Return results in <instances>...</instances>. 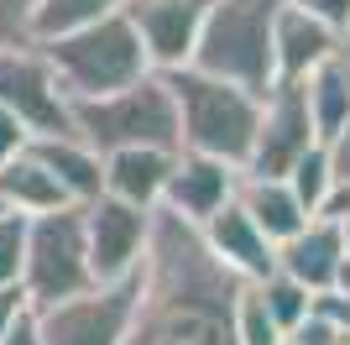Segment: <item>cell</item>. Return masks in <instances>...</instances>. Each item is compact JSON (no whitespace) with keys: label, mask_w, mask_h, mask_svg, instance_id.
<instances>
[{"label":"cell","mask_w":350,"mask_h":345,"mask_svg":"<svg viewBox=\"0 0 350 345\" xmlns=\"http://www.w3.org/2000/svg\"><path fill=\"white\" fill-rule=\"evenodd\" d=\"M241 288L246 277H235L209 251L204 230L157 204L142 261V293L120 345H241L235 340Z\"/></svg>","instance_id":"1"},{"label":"cell","mask_w":350,"mask_h":345,"mask_svg":"<svg viewBox=\"0 0 350 345\" xmlns=\"http://www.w3.org/2000/svg\"><path fill=\"white\" fill-rule=\"evenodd\" d=\"M73 131L94 142L100 152L116 146H183V120H178V94L162 68L142 73L110 94L73 100Z\"/></svg>","instance_id":"2"},{"label":"cell","mask_w":350,"mask_h":345,"mask_svg":"<svg viewBox=\"0 0 350 345\" xmlns=\"http://www.w3.org/2000/svg\"><path fill=\"white\" fill-rule=\"evenodd\" d=\"M167 79H173V94H178L183 146L246 168L251 142H256V120H262V94L246 84H230L219 73L193 68V63L167 68Z\"/></svg>","instance_id":"3"},{"label":"cell","mask_w":350,"mask_h":345,"mask_svg":"<svg viewBox=\"0 0 350 345\" xmlns=\"http://www.w3.org/2000/svg\"><path fill=\"white\" fill-rule=\"evenodd\" d=\"M47 53V63L58 68L68 100H89V94H110V89L131 84L142 73H152V58L142 47V31L131 27L126 5L100 21H84L58 37H37Z\"/></svg>","instance_id":"4"},{"label":"cell","mask_w":350,"mask_h":345,"mask_svg":"<svg viewBox=\"0 0 350 345\" xmlns=\"http://www.w3.org/2000/svg\"><path fill=\"white\" fill-rule=\"evenodd\" d=\"M282 0H209L199 42H193V68L219 73L230 84H246L256 94L278 84V53H272V21Z\"/></svg>","instance_id":"5"},{"label":"cell","mask_w":350,"mask_h":345,"mask_svg":"<svg viewBox=\"0 0 350 345\" xmlns=\"http://www.w3.org/2000/svg\"><path fill=\"white\" fill-rule=\"evenodd\" d=\"M94 288V261H89L84 235V204H63L47 215L27 220V261H21V293L27 303L47 309L73 293Z\"/></svg>","instance_id":"6"},{"label":"cell","mask_w":350,"mask_h":345,"mask_svg":"<svg viewBox=\"0 0 350 345\" xmlns=\"http://www.w3.org/2000/svg\"><path fill=\"white\" fill-rule=\"evenodd\" d=\"M0 105L21 115L31 136L73 131V100L37 37L31 42H0Z\"/></svg>","instance_id":"7"},{"label":"cell","mask_w":350,"mask_h":345,"mask_svg":"<svg viewBox=\"0 0 350 345\" xmlns=\"http://www.w3.org/2000/svg\"><path fill=\"white\" fill-rule=\"evenodd\" d=\"M136 293H142V272L120 277V283H94L63 303L37 309L42 314V345H120L136 309Z\"/></svg>","instance_id":"8"},{"label":"cell","mask_w":350,"mask_h":345,"mask_svg":"<svg viewBox=\"0 0 350 345\" xmlns=\"http://www.w3.org/2000/svg\"><path fill=\"white\" fill-rule=\"evenodd\" d=\"M152 215L142 204H126L116 194L84 204V235H89V261H94V283H120L136 277L146 261V241H152Z\"/></svg>","instance_id":"9"},{"label":"cell","mask_w":350,"mask_h":345,"mask_svg":"<svg viewBox=\"0 0 350 345\" xmlns=\"http://www.w3.org/2000/svg\"><path fill=\"white\" fill-rule=\"evenodd\" d=\"M314 142H319V131H314V115H308L304 79H278L262 94V120H256V142H251L246 168L251 172H288Z\"/></svg>","instance_id":"10"},{"label":"cell","mask_w":350,"mask_h":345,"mask_svg":"<svg viewBox=\"0 0 350 345\" xmlns=\"http://www.w3.org/2000/svg\"><path fill=\"white\" fill-rule=\"evenodd\" d=\"M209 0H126L131 27L142 31V47L152 58V68H183L193 58L199 27H204Z\"/></svg>","instance_id":"11"},{"label":"cell","mask_w":350,"mask_h":345,"mask_svg":"<svg viewBox=\"0 0 350 345\" xmlns=\"http://www.w3.org/2000/svg\"><path fill=\"white\" fill-rule=\"evenodd\" d=\"M350 47V37L324 21L319 11H308L298 0H282L278 5V21H272V53H278V79H308V73L340 58Z\"/></svg>","instance_id":"12"},{"label":"cell","mask_w":350,"mask_h":345,"mask_svg":"<svg viewBox=\"0 0 350 345\" xmlns=\"http://www.w3.org/2000/svg\"><path fill=\"white\" fill-rule=\"evenodd\" d=\"M235 183H241V168H235V162L178 146V162H173V172H167V188H162V209L204 225L219 204L235 199Z\"/></svg>","instance_id":"13"},{"label":"cell","mask_w":350,"mask_h":345,"mask_svg":"<svg viewBox=\"0 0 350 345\" xmlns=\"http://www.w3.org/2000/svg\"><path fill=\"white\" fill-rule=\"evenodd\" d=\"M199 230H204L209 251H215L235 277H246V283H256V277H267L272 267H278V241L246 215V204H241V199L219 204Z\"/></svg>","instance_id":"14"},{"label":"cell","mask_w":350,"mask_h":345,"mask_svg":"<svg viewBox=\"0 0 350 345\" xmlns=\"http://www.w3.org/2000/svg\"><path fill=\"white\" fill-rule=\"evenodd\" d=\"M340 257H345V235H340V220L329 215H308L288 241H278V267L293 272L298 283H308L314 293L335 283Z\"/></svg>","instance_id":"15"},{"label":"cell","mask_w":350,"mask_h":345,"mask_svg":"<svg viewBox=\"0 0 350 345\" xmlns=\"http://www.w3.org/2000/svg\"><path fill=\"white\" fill-rule=\"evenodd\" d=\"M173 162H178L173 146H116V152H105V194L157 209Z\"/></svg>","instance_id":"16"},{"label":"cell","mask_w":350,"mask_h":345,"mask_svg":"<svg viewBox=\"0 0 350 345\" xmlns=\"http://www.w3.org/2000/svg\"><path fill=\"white\" fill-rule=\"evenodd\" d=\"M31 152L58 172V183L68 188L73 204H89L105 194V152L84 142L79 131H58V136H31Z\"/></svg>","instance_id":"17"},{"label":"cell","mask_w":350,"mask_h":345,"mask_svg":"<svg viewBox=\"0 0 350 345\" xmlns=\"http://www.w3.org/2000/svg\"><path fill=\"white\" fill-rule=\"evenodd\" d=\"M0 204L31 220V215H47V209H63V204H73V199H68V188L58 183V172L47 168L27 142L16 157L0 162Z\"/></svg>","instance_id":"18"},{"label":"cell","mask_w":350,"mask_h":345,"mask_svg":"<svg viewBox=\"0 0 350 345\" xmlns=\"http://www.w3.org/2000/svg\"><path fill=\"white\" fill-rule=\"evenodd\" d=\"M235 199L246 204V215L256 220L272 241H288L293 230L308 220V209L298 204V194H293V183L282 178V172H251V168H241Z\"/></svg>","instance_id":"19"},{"label":"cell","mask_w":350,"mask_h":345,"mask_svg":"<svg viewBox=\"0 0 350 345\" xmlns=\"http://www.w3.org/2000/svg\"><path fill=\"white\" fill-rule=\"evenodd\" d=\"M304 94H308V115H314L319 142H329V136L350 120V53L319 63V68L304 79Z\"/></svg>","instance_id":"20"},{"label":"cell","mask_w":350,"mask_h":345,"mask_svg":"<svg viewBox=\"0 0 350 345\" xmlns=\"http://www.w3.org/2000/svg\"><path fill=\"white\" fill-rule=\"evenodd\" d=\"M256 293H262V303H267V314L282 324V335H293L298 324H304L308 314H314V288L308 283H298L293 272H282V267H272L267 277H256Z\"/></svg>","instance_id":"21"},{"label":"cell","mask_w":350,"mask_h":345,"mask_svg":"<svg viewBox=\"0 0 350 345\" xmlns=\"http://www.w3.org/2000/svg\"><path fill=\"white\" fill-rule=\"evenodd\" d=\"M282 178L293 183V194H298V204H304L308 215H319L324 199H329V188H335V162H329V146L314 142L304 157H298L288 172H282Z\"/></svg>","instance_id":"22"},{"label":"cell","mask_w":350,"mask_h":345,"mask_svg":"<svg viewBox=\"0 0 350 345\" xmlns=\"http://www.w3.org/2000/svg\"><path fill=\"white\" fill-rule=\"evenodd\" d=\"M126 0H37V16H31V37H58L73 31L84 21H100V16L120 11Z\"/></svg>","instance_id":"23"},{"label":"cell","mask_w":350,"mask_h":345,"mask_svg":"<svg viewBox=\"0 0 350 345\" xmlns=\"http://www.w3.org/2000/svg\"><path fill=\"white\" fill-rule=\"evenodd\" d=\"M235 340H241V345H288L282 324L267 314L256 283H246V288H241V298H235Z\"/></svg>","instance_id":"24"},{"label":"cell","mask_w":350,"mask_h":345,"mask_svg":"<svg viewBox=\"0 0 350 345\" xmlns=\"http://www.w3.org/2000/svg\"><path fill=\"white\" fill-rule=\"evenodd\" d=\"M21 261H27V215L5 209L0 215V288L21 283Z\"/></svg>","instance_id":"25"},{"label":"cell","mask_w":350,"mask_h":345,"mask_svg":"<svg viewBox=\"0 0 350 345\" xmlns=\"http://www.w3.org/2000/svg\"><path fill=\"white\" fill-rule=\"evenodd\" d=\"M37 0H0V42H31Z\"/></svg>","instance_id":"26"},{"label":"cell","mask_w":350,"mask_h":345,"mask_svg":"<svg viewBox=\"0 0 350 345\" xmlns=\"http://www.w3.org/2000/svg\"><path fill=\"white\" fill-rule=\"evenodd\" d=\"M0 345H42V314H37V303H21L16 319L5 324Z\"/></svg>","instance_id":"27"},{"label":"cell","mask_w":350,"mask_h":345,"mask_svg":"<svg viewBox=\"0 0 350 345\" xmlns=\"http://www.w3.org/2000/svg\"><path fill=\"white\" fill-rule=\"evenodd\" d=\"M27 142H31L27 120H21L16 110H5V105H0V162H5V157H16V152H21Z\"/></svg>","instance_id":"28"},{"label":"cell","mask_w":350,"mask_h":345,"mask_svg":"<svg viewBox=\"0 0 350 345\" xmlns=\"http://www.w3.org/2000/svg\"><path fill=\"white\" fill-rule=\"evenodd\" d=\"M314 309H319V314H329L340 330H350V293H335V288H324L319 298H314Z\"/></svg>","instance_id":"29"},{"label":"cell","mask_w":350,"mask_h":345,"mask_svg":"<svg viewBox=\"0 0 350 345\" xmlns=\"http://www.w3.org/2000/svg\"><path fill=\"white\" fill-rule=\"evenodd\" d=\"M298 5H308V11H319L324 21H335L340 31L350 37V0H298Z\"/></svg>","instance_id":"30"},{"label":"cell","mask_w":350,"mask_h":345,"mask_svg":"<svg viewBox=\"0 0 350 345\" xmlns=\"http://www.w3.org/2000/svg\"><path fill=\"white\" fill-rule=\"evenodd\" d=\"M324 146H329V162H335V178H350V120H345V126H340V131H335V136H329Z\"/></svg>","instance_id":"31"},{"label":"cell","mask_w":350,"mask_h":345,"mask_svg":"<svg viewBox=\"0 0 350 345\" xmlns=\"http://www.w3.org/2000/svg\"><path fill=\"white\" fill-rule=\"evenodd\" d=\"M319 215H329V220H350V178H335V188H329V199H324Z\"/></svg>","instance_id":"32"},{"label":"cell","mask_w":350,"mask_h":345,"mask_svg":"<svg viewBox=\"0 0 350 345\" xmlns=\"http://www.w3.org/2000/svg\"><path fill=\"white\" fill-rule=\"evenodd\" d=\"M21 303H27L21 283H16V288H0V335H5V324L16 319V309H21Z\"/></svg>","instance_id":"33"},{"label":"cell","mask_w":350,"mask_h":345,"mask_svg":"<svg viewBox=\"0 0 350 345\" xmlns=\"http://www.w3.org/2000/svg\"><path fill=\"white\" fill-rule=\"evenodd\" d=\"M329 288H335V293H350V251L340 257V272H335V283H329Z\"/></svg>","instance_id":"34"},{"label":"cell","mask_w":350,"mask_h":345,"mask_svg":"<svg viewBox=\"0 0 350 345\" xmlns=\"http://www.w3.org/2000/svg\"><path fill=\"white\" fill-rule=\"evenodd\" d=\"M340 235H345V251H350V220H340Z\"/></svg>","instance_id":"35"},{"label":"cell","mask_w":350,"mask_h":345,"mask_svg":"<svg viewBox=\"0 0 350 345\" xmlns=\"http://www.w3.org/2000/svg\"><path fill=\"white\" fill-rule=\"evenodd\" d=\"M335 345H350V330H340V335H335Z\"/></svg>","instance_id":"36"},{"label":"cell","mask_w":350,"mask_h":345,"mask_svg":"<svg viewBox=\"0 0 350 345\" xmlns=\"http://www.w3.org/2000/svg\"><path fill=\"white\" fill-rule=\"evenodd\" d=\"M0 215H5V204H0Z\"/></svg>","instance_id":"37"},{"label":"cell","mask_w":350,"mask_h":345,"mask_svg":"<svg viewBox=\"0 0 350 345\" xmlns=\"http://www.w3.org/2000/svg\"><path fill=\"white\" fill-rule=\"evenodd\" d=\"M345 53H350V47H345Z\"/></svg>","instance_id":"38"},{"label":"cell","mask_w":350,"mask_h":345,"mask_svg":"<svg viewBox=\"0 0 350 345\" xmlns=\"http://www.w3.org/2000/svg\"><path fill=\"white\" fill-rule=\"evenodd\" d=\"M288 345H293V340H288Z\"/></svg>","instance_id":"39"}]
</instances>
